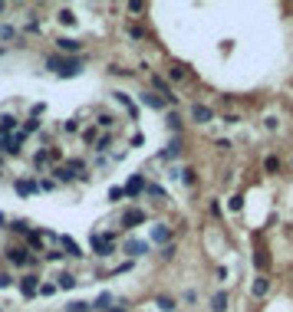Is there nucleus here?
Masks as SVG:
<instances>
[{
  "label": "nucleus",
  "instance_id": "obj_1",
  "mask_svg": "<svg viewBox=\"0 0 293 312\" xmlns=\"http://www.w3.org/2000/svg\"><path fill=\"white\" fill-rule=\"evenodd\" d=\"M46 69L60 79H72L82 72V59L80 56H50L46 59Z\"/></svg>",
  "mask_w": 293,
  "mask_h": 312
},
{
  "label": "nucleus",
  "instance_id": "obj_2",
  "mask_svg": "<svg viewBox=\"0 0 293 312\" xmlns=\"http://www.w3.org/2000/svg\"><path fill=\"white\" fill-rule=\"evenodd\" d=\"M188 115H191V122H198V125H208V122H214V112L208 109V105H201V102H194V105H188Z\"/></svg>",
  "mask_w": 293,
  "mask_h": 312
},
{
  "label": "nucleus",
  "instance_id": "obj_3",
  "mask_svg": "<svg viewBox=\"0 0 293 312\" xmlns=\"http://www.w3.org/2000/svg\"><path fill=\"white\" fill-rule=\"evenodd\" d=\"M16 286H20V293H24L26 299H33L36 293H40V276H36V273H26L24 280L16 283Z\"/></svg>",
  "mask_w": 293,
  "mask_h": 312
},
{
  "label": "nucleus",
  "instance_id": "obj_4",
  "mask_svg": "<svg viewBox=\"0 0 293 312\" xmlns=\"http://www.w3.org/2000/svg\"><path fill=\"white\" fill-rule=\"evenodd\" d=\"M14 191H16V197H33V194H40V184L33 178H20V181H14Z\"/></svg>",
  "mask_w": 293,
  "mask_h": 312
},
{
  "label": "nucleus",
  "instance_id": "obj_5",
  "mask_svg": "<svg viewBox=\"0 0 293 312\" xmlns=\"http://www.w3.org/2000/svg\"><path fill=\"white\" fill-rule=\"evenodd\" d=\"M53 181L56 184H72V181H80V174L72 171V168H66V164H53Z\"/></svg>",
  "mask_w": 293,
  "mask_h": 312
},
{
  "label": "nucleus",
  "instance_id": "obj_6",
  "mask_svg": "<svg viewBox=\"0 0 293 312\" xmlns=\"http://www.w3.org/2000/svg\"><path fill=\"white\" fill-rule=\"evenodd\" d=\"M7 263H10V266H30V263H33V260H30V250H26V247L7 250Z\"/></svg>",
  "mask_w": 293,
  "mask_h": 312
},
{
  "label": "nucleus",
  "instance_id": "obj_7",
  "mask_svg": "<svg viewBox=\"0 0 293 312\" xmlns=\"http://www.w3.org/2000/svg\"><path fill=\"white\" fill-rule=\"evenodd\" d=\"M145 220H148V214H145L142 207H132V211H126V214H122V227H126V230H132V227L145 224Z\"/></svg>",
  "mask_w": 293,
  "mask_h": 312
},
{
  "label": "nucleus",
  "instance_id": "obj_8",
  "mask_svg": "<svg viewBox=\"0 0 293 312\" xmlns=\"http://www.w3.org/2000/svg\"><path fill=\"white\" fill-rule=\"evenodd\" d=\"M56 49L66 53V56H80L82 53V43H80V39H72V36H60V39H56Z\"/></svg>",
  "mask_w": 293,
  "mask_h": 312
},
{
  "label": "nucleus",
  "instance_id": "obj_9",
  "mask_svg": "<svg viewBox=\"0 0 293 312\" xmlns=\"http://www.w3.org/2000/svg\"><path fill=\"white\" fill-rule=\"evenodd\" d=\"M92 250L99 253V257H109V253H116V243L106 240L102 234H92Z\"/></svg>",
  "mask_w": 293,
  "mask_h": 312
},
{
  "label": "nucleus",
  "instance_id": "obj_10",
  "mask_svg": "<svg viewBox=\"0 0 293 312\" xmlns=\"http://www.w3.org/2000/svg\"><path fill=\"white\" fill-rule=\"evenodd\" d=\"M267 293H270V280L264 273H257V276H254V286H250V296L254 299H264Z\"/></svg>",
  "mask_w": 293,
  "mask_h": 312
},
{
  "label": "nucleus",
  "instance_id": "obj_11",
  "mask_svg": "<svg viewBox=\"0 0 293 312\" xmlns=\"http://www.w3.org/2000/svg\"><path fill=\"white\" fill-rule=\"evenodd\" d=\"M145 191V174H132V178L126 181V194L128 197H138Z\"/></svg>",
  "mask_w": 293,
  "mask_h": 312
},
{
  "label": "nucleus",
  "instance_id": "obj_12",
  "mask_svg": "<svg viewBox=\"0 0 293 312\" xmlns=\"http://www.w3.org/2000/svg\"><path fill=\"white\" fill-rule=\"evenodd\" d=\"M168 240H172V227H165V224L152 227V243H165L168 247Z\"/></svg>",
  "mask_w": 293,
  "mask_h": 312
},
{
  "label": "nucleus",
  "instance_id": "obj_13",
  "mask_svg": "<svg viewBox=\"0 0 293 312\" xmlns=\"http://www.w3.org/2000/svg\"><path fill=\"white\" fill-rule=\"evenodd\" d=\"M126 253L138 260V257H145V253H148V243H145V240H128L126 243Z\"/></svg>",
  "mask_w": 293,
  "mask_h": 312
},
{
  "label": "nucleus",
  "instance_id": "obj_14",
  "mask_svg": "<svg viewBox=\"0 0 293 312\" xmlns=\"http://www.w3.org/2000/svg\"><path fill=\"white\" fill-rule=\"evenodd\" d=\"M142 105H148V109H155V112H165L168 102H165V99H158L155 92H142Z\"/></svg>",
  "mask_w": 293,
  "mask_h": 312
},
{
  "label": "nucleus",
  "instance_id": "obj_15",
  "mask_svg": "<svg viewBox=\"0 0 293 312\" xmlns=\"http://www.w3.org/2000/svg\"><path fill=\"white\" fill-rule=\"evenodd\" d=\"M178 151H182V138H172V145H168V148L158 155V161H165V164L174 161V158H178Z\"/></svg>",
  "mask_w": 293,
  "mask_h": 312
},
{
  "label": "nucleus",
  "instance_id": "obj_16",
  "mask_svg": "<svg viewBox=\"0 0 293 312\" xmlns=\"http://www.w3.org/2000/svg\"><path fill=\"white\" fill-rule=\"evenodd\" d=\"M16 132V118L14 115H0V138H10Z\"/></svg>",
  "mask_w": 293,
  "mask_h": 312
},
{
  "label": "nucleus",
  "instance_id": "obj_17",
  "mask_svg": "<svg viewBox=\"0 0 293 312\" xmlns=\"http://www.w3.org/2000/svg\"><path fill=\"white\" fill-rule=\"evenodd\" d=\"M211 312H228V293L224 289H218L211 296Z\"/></svg>",
  "mask_w": 293,
  "mask_h": 312
},
{
  "label": "nucleus",
  "instance_id": "obj_18",
  "mask_svg": "<svg viewBox=\"0 0 293 312\" xmlns=\"http://www.w3.org/2000/svg\"><path fill=\"white\" fill-rule=\"evenodd\" d=\"M112 306H116V296H112V293H99V299L92 303V309H99V312H109Z\"/></svg>",
  "mask_w": 293,
  "mask_h": 312
},
{
  "label": "nucleus",
  "instance_id": "obj_19",
  "mask_svg": "<svg viewBox=\"0 0 293 312\" xmlns=\"http://www.w3.org/2000/svg\"><path fill=\"white\" fill-rule=\"evenodd\" d=\"M112 95H116V102H119V105H126V109H128V115L138 118V105H135V102L128 99V92H112Z\"/></svg>",
  "mask_w": 293,
  "mask_h": 312
},
{
  "label": "nucleus",
  "instance_id": "obj_20",
  "mask_svg": "<svg viewBox=\"0 0 293 312\" xmlns=\"http://www.w3.org/2000/svg\"><path fill=\"white\" fill-rule=\"evenodd\" d=\"M56 243H63V247H66V253H70V257H76V260H82V257H86V253H82V250L70 240V237H56Z\"/></svg>",
  "mask_w": 293,
  "mask_h": 312
},
{
  "label": "nucleus",
  "instance_id": "obj_21",
  "mask_svg": "<svg viewBox=\"0 0 293 312\" xmlns=\"http://www.w3.org/2000/svg\"><path fill=\"white\" fill-rule=\"evenodd\" d=\"M155 306H158L162 312H174V309H178V303H174L172 296H155Z\"/></svg>",
  "mask_w": 293,
  "mask_h": 312
},
{
  "label": "nucleus",
  "instance_id": "obj_22",
  "mask_svg": "<svg viewBox=\"0 0 293 312\" xmlns=\"http://www.w3.org/2000/svg\"><path fill=\"white\" fill-rule=\"evenodd\" d=\"M76 286H80V280H76L72 273H63V276H60V283H56V289H76Z\"/></svg>",
  "mask_w": 293,
  "mask_h": 312
},
{
  "label": "nucleus",
  "instance_id": "obj_23",
  "mask_svg": "<svg viewBox=\"0 0 293 312\" xmlns=\"http://www.w3.org/2000/svg\"><path fill=\"white\" fill-rule=\"evenodd\" d=\"M228 211L230 214H240V211H244V197H240V194H230L228 197Z\"/></svg>",
  "mask_w": 293,
  "mask_h": 312
},
{
  "label": "nucleus",
  "instance_id": "obj_24",
  "mask_svg": "<svg viewBox=\"0 0 293 312\" xmlns=\"http://www.w3.org/2000/svg\"><path fill=\"white\" fill-rule=\"evenodd\" d=\"M56 20H60L63 26H76V13H72V10H66V7L56 13Z\"/></svg>",
  "mask_w": 293,
  "mask_h": 312
},
{
  "label": "nucleus",
  "instance_id": "obj_25",
  "mask_svg": "<svg viewBox=\"0 0 293 312\" xmlns=\"http://www.w3.org/2000/svg\"><path fill=\"white\" fill-rule=\"evenodd\" d=\"M128 39H135V43H138V39H148V30L138 26V23H132V26H128Z\"/></svg>",
  "mask_w": 293,
  "mask_h": 312
},
{
  "label": "nucleus",
  "instance_id": "obj_26",
  "mask_svg": "<svg viewBox=\"0 0 293 312\" xmlns=\"http://www.w3.org/2000/svg\"><path fill=\"white\" fill-rule=\"evenodd\" d=\"M182 184L184 187H194V184H198V171H194V168H184V171H182Z\"/></svg>",
  "mask_w": 293,
  "mask_h": 312
},
{
  "label": "nucleus",
  "instance_id": "obj_27",
  "mask_svg": "<svg viewBox=\"0 0 293 312\" xmlns=\"http://www.w3.org/2000/svg\"><path fill=\"white\" fill-rule=\"evenodd\" d=\"M112 125H116V115H112V112H102V115L96 118V128H112Z\"/></svg>",
  "mask_w": 293,
  "mask_h": 312
},
{
  "label": "nucleus",
  "instance_id": "obj_28",
  "mask_svg": "<svg viewBox=\"0 0 293 312\" xmlns=\"http://www.w3.org/2000/svg\"><path fill=\"white\" fill-rule=\"evenodd\" d=\"M66 312H92V303H86V299L80 303V299H76V303L66 306Z\"/></svg>",
  "mask_w": 293,
  "mask_h": 312
},
{
  "label": "nucleus",
  "instance_id": "obj_29",
  "mask_svg": "<svg viewBox=\"0 0 293 312\" xmlns=\"http://www.w3.org/2000/svg\"><path fill=\"white\" fill-rule=\"evenodd\" d=\"M165 125L172 128V132H178V128H182V115H178V112H168V115H165Z\"/></svg>",
  "mask_w": 293,
  "mask_h": 312
},
{
  "label": "nucleus",
  "instance_id": "obj_30",
  "mask_svg": "<svg viewBox=\"0 0 293 312\" xmlns=\"http://www.w3.org/2000/svg\"><path fill=\"white\" fill-rule=\"evenodd\" d=\"M20 132H24V135H33V132H40V118H26Z\"/></svg>",
  "mask_w": 293,
  "mask_h": 312
},
{
  "label": "nucleus",
  "instance_id": "obj_31",
  "mask_svg": "<svg viewBox=\"0 0 293 312\" xmlns=\"http://www.w3.org/2000/svg\"><path fill=\"white\" fill-rule=\"evenodd\" d=\"M109 148H112V138H109V135H99V141H96V151H99V155H106Z\"/></svg>",
  "mask_w": 293,
  "mask_h": 312
},
{
  "label": "nucleus",
  "instance_id": "obj_32",
  "mask_svg": "<svg viewBox=\"0 0 293 312\" xmlns=\"http://www.w3.org/2000/svg\"><path fill=\"white\" fill-rule=\"evenodd\" d=\"M254 263H257V270H260V273H264V270H267V266H270V257H267V253H264V250H257V257H254Z\"/></svg>",
  "mask_w": 293,
  "mask_h": 312
},
{
  "label": "nucleus",
  "instance_id": "obj_33",
  "mask_svg": "<svg viewBox=\"0 0 293 312\" xmlns=\"http://www.w3.org/2000/svg\"><path fill=\"white\" fill-rule=\"evenodd\" d=\"M82 141H86V145H96V141H99V128H86V132H82Z\"/></svg>",
  "mask_w": 293,
  "mask_h": 312
},
{
  "label": "nucleus",
  "instance_id": "obj_34",
  "mask_svg": "<svg viewBox=\"0 0 293 312\" xmlns=\"http://www.w3.org/2000/svg\"><path fill=\"white\" fill-rule=\"evenodd\" d=\"M60 289H56V283H40V293L36 296H56Z\"/></svg>",
  "mask_w": 293,
  "mask_h": 312
},
{
  "label": "nucleus",
  "instance_id": "obj_35",
  "mask_svg": "<svg viewBox=\"0 0 293 312\" xmlns=\"http://www.w3.org/2000/svg\"><path fill=\"white\" fill-rule=\"evenodd\" d=\"M168 79H172V82H184V69L182 66H172V69H168Z\"/></svg>",
  "mask_w": 293,
  "mask_h": 312
},
{
  "label": "nucleus",
  "instance_id": "obj_36",
  "mask_svg": "<svg viewBox=\"0 0 293 312\" xmlns=\"http://www.w3.org/2000/svg\"><path fill=\"white\" fill-rule=\"evenodd\" d=\"M26 243H33V250H40L43 247V234H33L30 230V234H26Z\"/></svg>",
  "mask_w": 293,
  "mask_h": 312
},
{
  "label": "nucleus",
  "instance_id": "obj_37",
  "mask_svg": "<svg viewBox=\"0 0 293 312\" xmlns=\"http://www.w3.org/2000/svg\"><path fill=\"white\" fill-rule=\"evenodd\" d=\"M63 257H66V253H60V250H50V253H43V260H46V263H60Z\"/></svg>",
  "mask_w": 293,
  "mask_h": 312
},
{
  "label": "nucleus",
  "instance_id": "obj_38",
  "mask_svg": "<svg viewBox=\"0 0 293 312\" xmlns=\"http://www.w3.org/2000/svg\"><path fill=\"white\" fill-rule=\"evenodd\" d=\"M10 286H14V276L7 270H0V289H10Z\"/></svg>",
  "mask_w": 293,
  "mask_h": 312
},
{
  "label": "nucleus",
  "instance_id": "obj_39",
  "mask_svg": "<svg viewBox=\"0 0 293 312\" xmlns=\"http://www.w3.org/2000/svg\"><path fill=\"white\" fill-rule=\"evenodd\" d=\"M128 13H145V3L142 0H128Z\"/></svg>",
  "mask_w": 293,
  "mask_h": 312
},
{
  "label": "nucleus",
  "instance_id": "obj_40",
  "mask_svg": "<svg viewBox=\"0 0 293 312\" xmlns=\"http://www.w3.org/2000/svg\"><path fill=\"white\" fill-rule=\"evenodd\" d=\"M63 128H66L70 135H76V132H80V118H66V125H63Z\"/></svg>",
  "mask_w": 293,
  "mask_h": 312
},
{
  "label": "nucleus",
  "instance_id": "obj_41",
  "mask_svg": "<svg viewBox=\"0 0 293 312\" xmlns=\"http://www.w3.org/2000/svg\"><path fill=\"white\" fill-rule=\"evenodd\" d=\"M264 168H267V171L274 174V171H277V168H280V161H277V158H274V155H270V158H264Z\"/></svg>",
  "mask_w": 293,
  "mask_h": 312
},
{
  "label": "nucleus",
  "instance_id": "obj_42",
  "mask_svg": "<svg viewBox=\"0 0 293 312\" xmlns=\"http://www.w3.org/2000/svg\"><path fill=\"white\" fill-rule=\"evenodd\" d=\"M126 197V187H109V201H122Z\"/></svg>",
  "mask_w": 293,
  "mask_h": 312
},
{
  "label": "nucleus",
  "instance_id": "obj_43",
  "mask_svg": "<svg viewBox=\"0 0 293 312\" xmlns=\"http://www.w3.org/2000/svg\"><path fill=\"white\" fill-rule=\"evenodd\" d=\"M50 161V158H46V148H43V151H36V155H33V164H36V168H43V164H46Z\"/></svg>",
  "mask_w": 293,
  "mask_h": 312
},
{
  "label": "nucleus",
  "instance_id": "obj_44",
  "mask_svg": "<svg viewBox=\"0 0 293 312\" xmlns=\"http://www.w3.org/2000/svg\"><path fill=\"white\" fill-rule=\"evenodd\" d=\"M14 230L16 234H30V224L26 220H14Z\"/></svg>",
  "mask_w": 293,
  "mask_h": 312
},
{
  "label": "nucleus",
  "instance_id": "obj_45",
  "mask_svg": "<svg viewBox=\"0 0 293 312\" xmlns=\"http://www.w3.org/2000/svg\"><path fill=\"white\" fill-rule=\"evenodd\" d=\"M128 145H132V148H142V145H145V135H142V132H135V135H132V141H128Z\"/></svg>",
  "mask_w": 293,
  "mask_h": 312
},
{
  "label": "nucleus",
  "instance_id": "obj_46",
  "mask_svg": "<svg viewBox=\"0 0 293 312\" xmlns=\"http://www.w3.org/2000/svg\"><path fill=\"white\" fill-rule=\"evenodd\" d=\"M14 36H16L14 26H0V39H14Z\"/></svg>",
  "mask_w": 293,
  "mask_h": 312
},
{
  "label": "nucleus",
  "instance_id": "obj_47",
  "mask_svg": "<svg viewBox=\"0 0 293 312\" xmlns=\"http://www.w3.org/2000/svg\"><path fill=\"white\" fill-rule=\"evenodd\" d=\"M162 260H165V263H168V260H174V243H168V247L162 250Z\"/></svg>",
  "mask_w": 293,
  "mask_h": 312
},
{
  "label": "nucleus",
  "instance_id": "obj_48",
  "mask_svg": "<svg viewBox=\"0 0 293 312\" xmlns=\"http://www.w3.org/2000/svg\"><path fill=\"white\" fill-rule=\"evenodd\" d=\"M145 191H148V194H155V197H165V191H162L158 184H145Z\"/></svg>",
  "mask_w": 293,
  "mask_h": 312
},
{
  "label": "nucleus",
  "instance_id": "obj_49",
  "mask_svg": "<svg viewBox=\"0 0 293 312\" xmlns=\"http://www.w3.org/2000/svg\"><path fill=\"white\" fill-rule=\"evenodd\" d=\"M214 148H218V151H230V141L228 138H218V141H214Z\"/></svg>",
  "mask_w": 293,
  "mask_h": 312
},
{
  "label": "nucleus",
  "instance_id": "obj_50",
  "mask_svg": "<svg viewBox=\"0 0 293 312\" xmlns=\"http://www.w3.org/2000/svg\"><path fill=\"white\" fill-rule=\"evenodd\" d=\"M40 191H56V181H53V178H46V181H40Z\"/></svg>",
  "mask_w": 293,
  "mask_h": 312
},
{
  "label": "nucleus",
  "instance_id": "obj_51",
  "mask_svg": "<svg viewBox=\"0 0 293 312\" xmlns=\"http://www.w3.org/2000/svg\"><path fill=\"white\" fill-rule=\"evenodd\" d=\"M109 312H128V309H126V306H112Z\"/></svg>",
  "mask_w": 293,
  "mask_h": 312
},
{
  "label": "nucleus",
  "instance_id": "obj_52",
  "mask_svg": "<svg viewBox=\"0 0 293 312\" xmlns=\"http://www.w3.org/2000/svg\"><path fill=\"white\" fill-rule=\"evenodd\" d=\"M4 224H7V214H0V227H4Z\"/></svg>",
  "mask_w": 293,
  "mask_h": 312
},
{
  "label": "nucleus",
  "instance_id": "obj_53",
  "mask_svg": "<svg viewBox=\"0 0 293 312\" xmlns=\"http://www.w3.org/2000/svg\"><path fill=\"white\" fill-rule=\"evenodd\" d=\"M4 145H7V138H0V151H4Z\"/></svg>",
  "mask_w": 293,
  "mask_h": 312
},
{
  "label": "nucleus",
  "instance_id": "obj_54",
  "mask_svg": "<svg viewBox=\"0 0 293 312\" xmlns=\"http://www.w3.org/2000/svg\"><path fill=\"white\" fill-rule=\"evenodd\" d=\"M4 10H7V3H0V13H4Z\"/></svg>",
  "mask_w": 293,
  "mask_h": 312
},
{
  "label": "nucleus",
  "instance_id": "obj_55",
  "mask_svg": "<svg viewBox=\"0 0 293 312\" xmlns=\"http://www.w3.org/2000/svg\"><path fill=\"white\" fill-rule=\"evenodd\" d=\"M0 178H4V168H0Z\"/></svg>",
  "mask_w": 293,
  "mask_h": 312
}]
</instances>
